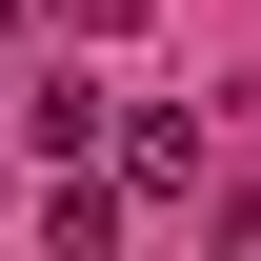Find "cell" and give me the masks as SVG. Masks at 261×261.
Instances as JSON below:
<instances>
[{
	"label": "cell",
	"instance_id": "obj_1",
	"mask_svg": "<svg viewBox=\"0 0 261 261\" xmlns=\"http://www.w3.org/2000/svg\"><path fill=\"white\" fill-rule=\"evenodd\" d=\"M241 261H261V221H241Z\"/></svg>",
	"mask_w": 261,
	"mask_h": 261
}]
</instances>
